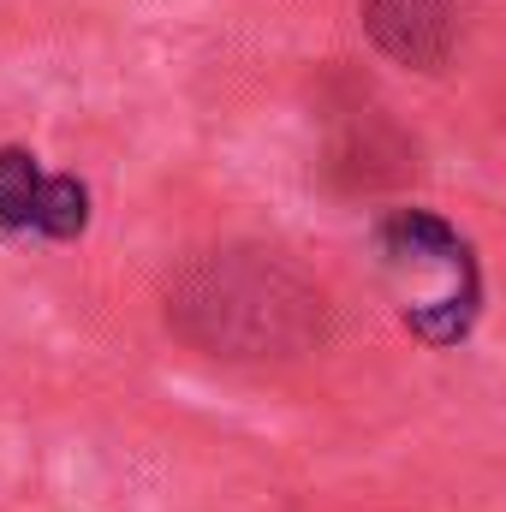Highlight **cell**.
Returning <instances> with one entry per match:
<instances>
[{"label": "cell", "instance_id": "obj_1", "mask_svg": "<svg viewBox=\"0 0 506 512\" xmlns=\"http://www.w3.org/2000/svg\"><path fill=\"white\" fill-rule=\"evenodd\" d=\"M167 328L209 358H304L328 334V292L280 251H197L167 280Z\"/></svg>", "mask_w": 506, "mask_h": 512}, {"label": "cell", "instance_id": "obj_2", "mask_svg": "<svg viewBox=\"0 0 506 512\" xmlns=\"http://www.w3.org/2000/svg\"><path fill=\"white\" fill-rule=\"evenodd\" d=\"M376 262L393 310L411 340L447 352L483 316V262L477 245L435 209H387L376 221Z\"/></svg>", "mask_w": 506, "mask_h": 512}, {"label": "cell", "instance_id": "obj_3", "mask_svg": "<svg viewBox=\"0 0 506 512\" xmlns=\"http://www.w3.org/2000/svg\"><path fill=\"white\" fill-rule=\"evenodd\" d=\"M381 54L405 72H441L459 42V0H358Z\"/></svg>", "mask_w": 506, "mask_h": 512}, {"label": "cell", "instance_id": "obj_4", "mask_svg": "<svg viewBox=\"0 0 506 512\" xmlns=\"http://www.w3.org/2000/svg\"><path fill=\"white\" fill-rule=\"evenodd\" d=\"M48 197V173L24 143L0 149V233H36Z\"/></svg>", "mask_w": 506, "mask_h": 512}, {"label": "cell", "instance_id": "obj_5", "mask_svg": "<svg viewBox=\"0 0 506 512\" xmlns=\"http://www.w3.org/2000/svg\"><path fill=\"white\" fill-rule=\"evenodd\" d=\"M84 227H90V185H84L78 173H48V197H42V221H36V239L72 245Z\"/></svg>", "mask_w": 506, "mask_h": 512}]
</instances>
